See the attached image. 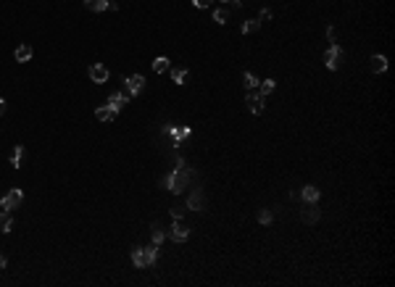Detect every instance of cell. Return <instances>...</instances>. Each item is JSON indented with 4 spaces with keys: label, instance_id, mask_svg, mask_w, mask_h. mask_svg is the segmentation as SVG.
<instances>
[{
    "label": "cell",
    "instance_id": "cell-9",
    "mask_svg": "<svg viewBox=\"0 0 395 287\" xmlns=\"http://www.w3.org/2000/svg\"><path fill=\"white\" fill-rule=\"evenodd\" d=\"M300 219H303V224L314 226V224L319 222V208H316V203H308V206L303 208V214H300Z\"/></svg>",
    "mask_w": 395,
    "mask_h": 287
},
{
    "label": "cell",
    "instance_id": "cell-33",
    "mask_svg": "<svg viewBox=\"0 0 395 287\" xmlns=\"http://www.w3.org/2000/svg\"><path fill=\"white\" fill-rule=\"evenodd\" d=\"M224 3H232V5H240V0H224Z\"/></svg>",
    "mask_w": 395,
    "mask_h": 287
},
{
    "label": "cell",
    "instance_id": "cell-30",
    "mask_svg": "<svg viewBox=\"0 0 395 287\" xmlns=\"http://www.w3.org/2000/svg\"><path fill=\"white\" fill-rule=\"evenodd\" d=\"M266 19H271V11L263 8V11H261V21H266Z\"/></svg>",
    "mask_w": 395,
    "mask_h": 287
},
{
    "label": "cell",
    "instance_id": "cell-6",
    "mask_svg": "<svg viewBox=\"0 0 395 287\" xmlns=\"http://www.w3.org/2000/svg\"><path fill=\"white\" fill-rule=\"evenodd\" d=\"M245 105H248V111L253 113V116L263 113V95H261V93H256V90H250L248 97H245Z\"/></svg>",
    "mask_w": 395,
    "mask_h": 287
},
{
    "label": "cell",
    "instance_id": "cell-16",
    "mask_svg": "<svg viewBox=\"0 0 395 287\" xmlns=\"http://www.w3.org/2000/svg\"><path fill=\"white\" fill-rule=\"evenodd\" d=\"M13 56H16L19 64H24V61H29V58H32V48H29V45H19Z\"/></svg>",
    "mask_w": 395,
    "mask_h": 287
},
{
    "label": "cell",
    "instance_id": "cell-14",
    "mask_svg": "<svg viewBox=\"0 0 395 287\" xmlns=\"http://www.w3.org/2000/svg\"><path fill=\"white\" fill-rule=\"evenodd\" d=\"M319 195H322V192H319L314 185H306V187L300 190V198L306 200V203H316V200H319Z\"/></svg>",
    "mask_w": 395,
    "mask_h": 287
},
{
    "label": "cell",
    "instance_id": "cell-11",
    "mask_svg": "<svg viewBox=\"0 0 395 287\" xmlns=\"http://www.w3.org/2000/svg\"><path fill=\"white\" fill-rule=\"evenodd\" d=\"M369 69L374 74H385L387 71V58L385 56H371L369 58Z\"/></svg>",
    "mask_w": 395,
    "mask_h": 287
},
{
    "label": "cell",
    "instance_id": "cell-31",
    "mask_svg": "<svg viewBox=\"0 0 395 287\" xmlns=\"http://www.w3.org/2000/svg\"><path fill=\"white\" fill-rule=\"evenodd\" d=\"M5 266H8V261H5V255H3V253H0V271H3Z\"/></svg>",
    "mask_w": 395,
    "mask_h": 287
},
{
    "label": "cell",
    "instance_id": "cell-2",
    "mask_svg": "<svg viewBox=\"0 0 395 287\" xmlns=\"http://www.w3.org/2000/svg\"><path fill=\"white\" fill-rule=\"evenodd\" d=\"M156 261H158V245L156 243L150 248H134L132 251V263L137 269H148V266H153Z\"/></svg>",
    "mask_w": 395,
    "mask_h": 287
},
{
    "label": "cell",
    "instance_id": "cell-19",
    "mask_svg": "<svg viewBox=\"0 0 395 287\" xmlns=\"http://www.w3.org/2000/svg\"><path fill=\"white\" fill-rule=\"evenodd\" d=\"M171 79H174V85H185L187 82V69H182V66L171 69Z\"/></svg>",
    "mask_w": 395,
    "mask_h": 287
},
{
    "label": "cell",
    "instance_id": "cell-25",
    "mask_svg": "<svg viewBox=\"0 0 395 287\" xmlns=\"http://www.w3.org/2000/svg\"><path fill=\"white\" fill-rule=\"evenodd\" d=\"M258 87H261V95L266 97L269 93H274V79H263V82H261V85H258Z\"/></svg>",
    "mask_w": 395,
    "mask_h": 287
},
{
    "label": "cell",
    "instance_id": "cell-24",
    "mask_svg": "<svg viewBox=\"0 0 395 287\" xmlns=\"http://www.w3.org/2000/svg\"><path fill=\"white\" fill-rule=\"evenodd\" d=\"M258 222H261V224H271V222H274V214H271V211L269 208H261V214H258Z\"/></svg>",
    "mask_w": 395,
    "mask_h": 287
},
{
    "label": "cell",
    "instance_id": "cell-10",
    "mask_svg": "<svg viewBox=\"0 0 395 287\" xmlns=\"http://www.w3.org/2000/svg\"><path fill=\"white\" fill-rule=\"evenodd\" d=\"M127 103H129V95H127V93H113V95L108 97V105H111V108L116 111V113L124 108Z\"/></svg>",
    "mask_w": 395,
    "mask_h": 287
},
{
    "label": "cell",
    "instance_id": "cell-27",
    "mask_svg": "<svg viewBox=\"0 0 395 287\" xmlns=\"http://www.w3.org/2000/svg\"><path fill=\"white\" fill-rule=\"evenodd\" d=\"M193 5H195V8H208L211 0H193Z\"/></svg>",
    "mask_w": 395,
    "mask_h": 287
},
{
    "label": "cell",
    "instance_id": "cell-15",
    "mask_svg": "<svg viewBox=\"0 0 395 287\" xmlns=\"http://www.w3.org/2000/svg\"><path fill=\"white\" fill-rule=\"evenodd\" d=\"M11 229H13L11 211H0V232H11Z\"/></svg>",
    "mask_w": 395,
    "mask_h": 287
},
{
    "label": "cell",
    "instance_id": "cell-22",
    "mask_svg": "<svg viewBox=\"0 0 395 287\" xmlns=\"http://www.w3.org/2000/svg\"><path fill=\"white\" fill-rule=\"evenodd\" d=\"M242 82H245V87H248V90H256L258 85H261V82H258V77H256V74H250V71H245Z\"/></svg>",
    "mask_w": 395,
    "mask_h": 287
},
{
    "label": "cell",
    "instance_id": "cell-12",
    "mask_svg": "<svg viewBox=\"0 0 395 287\" xmlns=\"http://www.w3.org/2000/svg\"><path fill=\"white\" fill-rule=\"evenodd\" d=\"M187 208H190V211H200V208H203V192H200V190H193V192H190Z\"/></svg>",
    "mask_w": 395,
    "mask_h": 287
},
{
    "label": "cell",
    "instance_id": "cell-17",
    "mask_svg": "<svg viewBox=\"0 0 395 287\" xmlns=\"http://www.w3.org/2000/svg\"><path fill=\"white\" fill-rule=\"evenodd\" d=\"M111 5V0H85V8L90 11H105Z\"/></svg>",
    "mask_w": 395,
    "mask_h": 287
},
{
    "label": "cell",
    "instance_id": "cell-7",
    "mask_svg": "<svg viewBox=\"0 0 395 287\" xmlns=\"http://www.w3.org/2000/svg\"><path fill=\"white\" fill-rule=\"evenodd\" d=\"M90 79H93V82H98V85H103V82H108V77H111V71L108 69H105V66L103 64H93V66H90Z\"/></svg>",
    "mask_w": 395,
    "mask_h": 287
},
{
    "label": "cell",
    "instance_id": "cell-1",
    "mask_svg": "<svg viewBox=\"0 0 395 287\" xmlns=\"http://www.w3.org/2000/svg\"><path fill=\"white\" fill-rule=\"evenodd\" d=\"M187 185H190V169H187V166L174 169V171H169V174L164 177V187L169 192H182Z\"/></svg>",
    "mask_w": 395,
    "mask_h": 287
},
{
    "label": "cell",
    "instance_id": "cell-18",
    "mask_svg": "<svg viewBox=\"0 0 395 287\" xmlns=\"http://www.w3.org/2000/svg\"><path fill=\"white\" fill-rule=\"evenodd\" d=\"M150 237H153V243L156 245H161L164 243V237H166V229L161 224H153V229H150Z\"/></svg>",
    "mask_w": 395,
    "mask_h": 287
},
{
    "label": "cell",
    "instance_id": "cell-21",
    "mask_svg": "<svg viewBox=\"0 0 395 287\" xmlns=\"http://www.w3.org/2000/svg\"><path fill=\"white\" fill-rule=\"evenodd\" d=\"M166 69H169V58H166V56H158L156 61H153V71H156V74H164Z\"/></svg>",
    "mask_w": 395,
    "mask_h": 287
},
{
    "label": "cell",
    "instance_id": "cell-13",
    "mask_svg": "<svg viewBox=\"0 0 395 287\" xmlns=\"http://www.w3.org/2000/svg\"><path fill=\"white\" fill-rule=\"evenodd\" d=\"M95 116H98V122H113V119H116V111H113L111 105H100V108L95 111Z\"/></svg>",
    "mask_w": 395,
    "mask_h": 287
},
{
    "label": "cell",
    "instance_id": "cell-4",
    "mask_svg": "<svg viewBox=\"0 0 395 287\" xmlns=\"http://www.w3.org/2000/svg\"><path fill=\"white\" fill-rule=\"evenodd\" d=\"M21 200H24V192H21L19 187H13V190H8V192H5V198L0 200V211H13Z\"/></svg>",
    "mask_w": 395,
    "mask_h": 287
},
{
    "label": "cell",
    "instance_id": "cell-8",
    "mask_svg": "<svg viewBox=\"0 0 395 287\" xmlns=\"http://www.w3.org/2000/svg\"><path fill=\"white\" fill-rule=\"evenodd\" d=\"M124 85H127V95L132 97V95H140V90H142V85H145V79H142L140 74H134V77H124Z\"/></svg>",
    "mask_w": 395,
    "mask_h": 287
},
{
    "label": "cell",
    "instance_id": "cell-28",
    "mask_svg": "<svg viewBox=\"0 0 395 287\" xmlns=\"http://www.w3.org/2000/svg\"><path fill=\"white\" fill-rule=\"evenodd\" d=\"M335 37H337L335 27H327V40H329V42H335Z\"/></svg>",
    "mask_w": 395,
    "mask_h": 287
},
{
    "label": "cell",
    "instance_id": "cell-3",
    "mask_svg": "<svg viewBox=\"0 0 395 287\" xmlns=\"http://www.w3.org/2000/svg\"><path fill=\"white\" fill-rule=\"evenodd\" d=\"M340 64H343V50H340L337 45H332V48L324 53V66H327L329 71H337Z\"/></svg>",
    "mask_w": 395,
    "mask_h": 287
},
{
    "label": "cell",
    "instance_id": "cell-5",
    "mask_svg": "<svg viewBox=\"0 0 395 287\" xmlns=\"http://www.w3.org/2000/svg\"><path fill=\"white\" fill-rule=\"evenodd\" d=\"M174 243H185V240L190 237V226L187 224H182V219H174V224H171V229L166 232Z\"/></svg>",
    "mask_w": 395,
    "mask_h": 287
},
{
    "label": "cell",
    "instance_id": "cell-29",
    "mask_svg": "<svg viewBox=\"0 0 395 287\" xmlns=\"http://www.w3.org/2000/svg\"><path fill=\"white\" fill-rule=\"evenodd\" d=\"M182 214H185V208H171V216H174V219H182Z\"/></svg>",
    "mask_w": 395,
    "mask_h": 287
},
{
    "label": "cell",
    "instance_id": "cell-32",
    "mask_svg": "<svg viewBox=\"0 0 395 287\" xmlns=\"http://www.w3.org/2000/svg\"><path fill=\"white\" fill-rule=\"evenodd\" d=\"M3 113H5V100L0 97V116H3Z\"/></svg>",
    "mask_w": 395,
    "mask_h": 287
},
{
    "label": "cell",
    "instance_id": "cell-20",
    "mask_svg": "<svg viewBox=\"0 0 395 287\" xmlns=\"http://www.w3.org/2000/svg\"><path fill=\"white\" fill-rule=\"evenodd\" d=\"M21 158H24V148L16 145V148H13V153H11V166H13V169H21Z\"/></svg>",
    "mask_w": 395,
    "mask_h": 287
},
{
    "label": "cell",
    "instance_id": "cell-26",
    "mask_svg": "<svg viewBox=\"0 0 395 287\" xmlns=\"http://www.w3.org/2000/svg\"><path fill=\"white\" fill-rule=\"evenodd\" d=\"M214 21H216V24H227V11L224 8L214 11Z\"/></svg>",
    "mask_w": 395,
    "mask_h": 287
},
{
    "label": "cell",
    "instance_id": "cell-23",
    "mask_svg": "<svg viewBox=\"0 0 395 287\" xmlns=\"http://www.w3.org/2000/svg\"><path fill=\"white\" fill-rule=\"evenodd\" d=\"M258 27H261V21H258V19H250V21H245V24H242V34H250V32H256Z\"/></svg>",
    "mask_w": 395,
    "mask_h": 287
}]
</instances>
